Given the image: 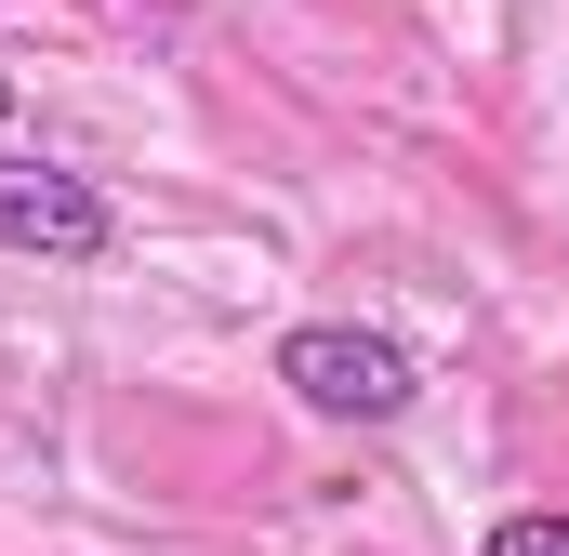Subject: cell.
Returning a JSON list of instances; mask_svg holds the SVG:
<instances>
[{"mask_svg":"<svg viewBox=\"0 0 569 556\" xmlns=\"http://www.w3.org/2000/svg\"><path fill=\"white\" fill-rule=\"evenodd\" d=\"M279 385L305 398V411H331V424H398L411 398H425L411 345L345 331V318H305V331H291V345H279Z\"/></svg>","mask_w":569,"mask_h":556,"instance_id":"obj_1","label":"cell"},{"mask_svg":"<svg viewBox=\"0 0 569 556\" xmlns=\"http://www.w3.org/2000/svg\"><path fill=\"white\" fill-rule=\"evenodd\" d=\"M107 239H120V212H107L80 172H53V159H0V252H40V266H107Z\"/></svg>","mask_w":569,"mask_h":556,"instance_id":"obj_2","label":"cell"},{"mask_svg":"<svg viewBox=\"0 0 569 556\" xmlns=\"http://www.w3.org/2000/svg\"><path fill=\"white\" fill-rule=\"evenodd\" d=\"M490 556H569V517H503Z\"/></svg>","mask_w":569,"mask_h":556,"instance_id":"obj_3","label":"cell"}]
</instances>
